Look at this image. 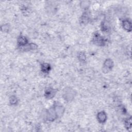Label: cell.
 <instances>
[{
	"mask_svg": "<svg viewBox=\"0 0 132 132\" xmlns=\"http://www.w3.org/2000/svg\"><path fill=\"white\" fill-rule=\"evenodd\" d=\"M93 41L95 44L100 46L104 45L105 43V39L103 37H102L100 34H98V33H96L95 34L93 38Z\"/></svg>",
	"mask_w": 132,
	"mask_h": 132,
	"instance_id": "cell-1",
	"label": "cell"
},
{
	"mask_svg": "<svg viewBox=\"0 0 132 132\" xmlns=\"http://www.w3.org/2000/svg\"><path fill=\"white\" fill-rule=\"evenodd\" d=\"M114 66V63L113 61L110 59H108L105 62L103 66V71L104 73H107L110 71Z\"/></svg>",
	"mask_w": 132,
	"mask_h": 132,
	"instance_id": "cell-2",
	"label": "cell"
},
{
	"mask_svg": "<svg viewBox=\"0 0 132 132\" xmlns=\"http://www.w3.org/2000/svg\"><path fill=\"white\" fill-rule=\"evenodd\" d=\"M56 94V91L54 89L48 88L45 90V97L47 99H52L53 98Z\"/></svg>",
	"mask_w": 132,
	"mask_h": 132,
	"instance_id": "cell-3",
	"label": "cell"
},
{
	"mask_svg": "<svg viewBox=\"0 0 132 132\" xmlns=\"http://www.w3.org/2000/svg\"><path fill=\"white\" fill-rule=\"evenodd\" d=\"M97 118L100 123H104L106 120L107 116L104 111H101L98 114Z\"/></svg>",
	"mask_w": 132,
	"mask_h": 132,
	"instance_id": "cell-4",
	"label": "cell"
},
{
	"mask_svg": "<svg viewBox=\"0 0 132 132\" xmlns=\"http://www.w3.org/2000/svg\"><path fill=\"white\" fill-rule=\"evenodd\" d=\"M28 39L24 36H20L18 39V44L19 46H24L28 43Z\"/></svg>",
	"mask_w": 132,
	"mask_h": 132,
	"instance_id": "cell-5",
	"label": "cell"
},
{
	"mask_svg": "<svg viewBox=\"0 0 132 132\" xmlns=\"http://www.w3.org/2000/svg\"><path fill=\"white\" fill-rule=\"evenodd\" d=\"M123 28L125 30H127V31L130 32L132 30V23L130 21L128 20H124L123 22Z\"/></svg>",
	"mask_w": 132,
	"mask_h": 132,
	"instance_id": "cell-6",
	"label": "cell"
},
{
	"mask_svg": "<svg viewBox=\"0 0 132 132\" xmlns=\"http://www.w3.org/2000/svg\"><path fill=\"white\" fill-rule=\"evenodd\" d=\"M51 69L50 65L48 64H43L41 66V70L43 72L47 73L50 71Z\"/></svg>",
	"mask_w": 132,
	"mask_h": 132,
	"instance_id": "cell-7",
	"label": "cell"
},
{
	"mask_svg": "<svg viewBox=\"0 0 132 132\" xmlns=\"http://www.w3.org/2000/svg\"><path fill=\"white\" fill-rule=\"evenodd\" d=\"M89 20V16L87 13H85L82 17L81 18V22L83 24H86Z\"/></svg>",
	"mask_w": 132,
	"mask_h": 132,
	"instance_id": "cell-8",
	"label": "cell"
},
{
	"mask_svg": "<svg viewBox=\"0 0 132 132\" xmlns=\"http://www.w3.org/2000/svg\"><path fill=\"white\" fill-rule=\"evenodd\" d=\"M79 60L81 62H85L86 61V57L85 56V54L83 53H80V54H78V56Z\"/></svg>",
	"mask_w": 132,
	"mask_h": 132,
	"instance_id": "cell-9",
	"label": "cell"
},
{
	"mask_svg": "<svg viewBox=\"0 0 132 132\" xmlns=\"http://www.w3.org/2000/svg\"><path fill=\"white\" fill-rule=\"evenodd\" d=\"M10 103L12 105H15L18 103V100L17 98L15 97V96H12L10 98Z\"/></svg>",
	"mask_w": 132,
	"mask_h": 132,
	"instance_id": "cell-10",
	"label": "cell"
},
{
	"mask_svg": "<svg viewBox=\"0 0 132 132\" xmlns=\"http://www.w3.org/2000/svg\"><path fill=\"white\" fill-rule=\"evenodd\" d=\"M132 122H131V119H128V120H127L125 122V127L127 129H130L131 128V124Z\"/></svg>",
	"mask_w": 132,
	"mask_h": 132,
	"instance_id": "cell-11",
	"label": "cell"
},
{
	"mask_svg": "<svg viewBox=\"0 0 132 132\" xmlns=\"http://www.w3.org/2000/svg\"><path fill=\"white\" fill-rule=\"evenodd\" d=\"M8 29H9V28H8V26L7 25H3L2 26V27H1L2 31H3L4 32H6V30H8Z\"/></svg>",
	"mask_w": 132,
	"mask_h": 132,
	"instance_id": "cell-12",
	"label": "cell"
}]
</instances>
